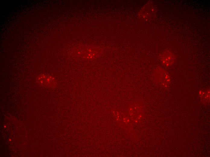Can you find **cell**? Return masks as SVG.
Masks as SVG:
<instances>
[{"mask_svg":"<svg viewBox=\"0 0 210 157\" xmlns=\"http://www.w3.org/2000/svg\"><path fill=\"white\" fill-rule=\"evenodd\" d=\"M43 83L47 84L49 86H54L57 83L56 81L53 77L48 75L43 76Z\"/></svg>","mask_w":210,"mask_h":157,"instance_id":"3957f363","label":"cell"},{"mask_svg":"<svg viewBox=\"0 0 210 157\" xmlns=\"http://www.w3.org/2000/svg\"><path fill=\"white\" fill-rule=\"evenodd\" d=\"M161 60L162 64L166 66L172 65L175 60V57L172 53L170 51H165L161 55Z\"/></svg>","mask_w":210,"mask_h":157,"instance_id":"7a4b0ae2","label":"cell"},{"mask_svg":"<svg viewBox=\"0 0 210 157\" xmlns=\"http://www.w3.org/2000/svg\"><path fill=\"white\" fill-rule=\"evenodd\" d=\"M154 77L156 82L162 86L168 87L170 83V75L163 69L159 68L155 69L154 73Z\"/></svg>","mask_w":210,"mask_h":157,"instance_id":"6da1fadb","label":"cell"}]
</instances>
